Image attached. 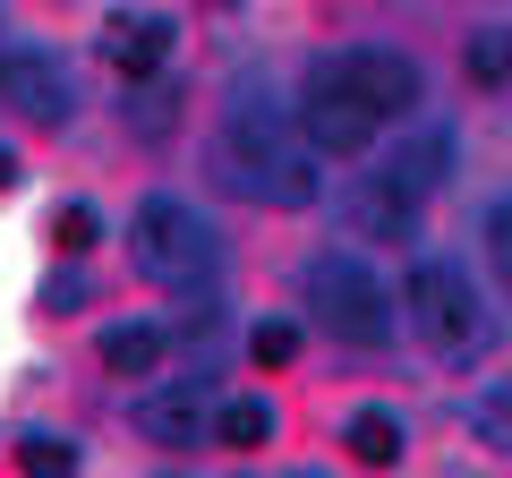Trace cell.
Masks as SVG:
<instances>
[{
  "label": "cell",
  "instance_id": "obj_1",
  "mask_svg": "<svg viewBox=\"0 0 512 478\" xmlns=\"http://www.w3.org/2000/svg\"><path fill=\"white\" fill-rule=\"evenodd\" d=\"M222 180H231L239 197H265V205H316L325 197L316 154L282 129L274 111H256V103H239L231 129H222Z\"/></svg>",
  "mask_w": 512,
  "mask_h": 478
},
{
  "label": "cell",
  "instance_id": "obj_2",
  "mask_svg": "<svg viewBox=\"0 0 512 478\" xmlns=\"http://www.w3.org/2000/svg\"><path fill=\"white\" fill-rule=\"evenodd\" d=\"M128 257L163 291H197V282H214V222L188 197H146L128 222Z\"/></svg>",
  "mask_w": 512,
  "mask_h": 478
},
{
  "label": "cell",
  "instance_id": "obj_3",
  "mask_svg": "<svg viewBox=\"0 0 512 478\" xmlns=\"http://www.w3.org/2000/svg\"><path fill=\"white\" fill-rule=\"evenodd\" d=\"M402 308H410V325H419V342L436 350V359H478V350H487V308H478V291H470L461 265H444V257L410 265Z\"/></svg>",
  "mask_w": 512,
  "mask_h": 478
},
{
  "label": "cell",
  "instance_id": "obj_4",
  "mask_svg": "<svg viewBox=\"0 0 512 478\" xmlns=\"http://www.w3.org/2000/svg\"><path fill=\"white\" fill-rule=\"evenodd\" d=\"M308 299H316V316H325V333H342L350 350H384L393 342V316H402L393 291H384L359 257H316L308 265Z\"/></svg>",
  "mask_w": 512,
  "mask_h": 478
},
{
  "label": "cell",
  "instance_id": "obj_5",
  "mask_svg": "<svg viewBox=\"0 0 512 478\" xmlns=\"http://www.w3.org/2000/svg\"><path fill=\"white\" fill-rule=\"evenodd\" d=\"M308 94L359 103L367 120H402V111L419 103V69H410L402 52H367V43H350V52H325L308 69Z\"/></svg>",
  "mask_w": 512,
  "mask_h": 478
},
{
  "label": "cell",
  "instance_id": "obj_6",
  "mask_svg": "<svg viewBox=\"0 0 512 478\" xmlns=\"http://www.w3.org/2000/svg\"><path fill=\"white\" fill-rule=\"evenodd\" d=\"M0 103L26 111V120H69V77H60L52 52H0Z\"/></svg>",
  "mask_w": 512,
  "mask_h": 478
},
{
  "label": "cell",
  "instance_id": "obj_7",
  "mask_svg": "<svg viewBox=\"0 0 512 478\" xmlns=\"http://www.w3.org/2000/svg\"><path fill=\"white\" fill-rule=\"evenodd\" d=\"M137 427H146L154 444H205V436H214V410H205L197 385H163V393L137 402Z\"/></svg>",
  "mask_w": 512,
  "mask_h": 478
},
{
  "label": "cell",
  "instance_id": "obj_8",
  "mask_svg": "<svg viewBox=\"0 0 512 478\" xmlns=\"http://www.w3.org/2000/svg\"><path fill=\"white\" fill-rule=\"evenodd\" d=\"M111 60H120L128 77H154L171 60V18H163V9H128V18H111Z\"/></svg>",
  "mask_w": 512,
  "mask_h": 478
},
{
  "label": "cell",
  "instance_id": "obj_9",
  "mask_svg": "<svg viewBox=\"0 0 512 478\" xmlns=\"http://www.w3.org/2000/svg\"><path fill=\"white\" fill-rule=\"evenodd\" d=\"M384 137V120H367L359 103H333V94H308V146L325 154H367Z\"/></svg>",
  "mask_w": 512,
  "mask_h": 478
},
{
  "label": "cell",
  "instance_id": "obj_10",
  "mask_svg": "<svg viewBox=\"0 0 512 478\" xmlns=\"http://www.w3.org/2000/svg\"><path fill=\"white\" fill-rule=\"evenodd\" d=\"M350 222H359V231H393V239H402L410 231V188L402 180H393V171H384V180H367V188H350Z\"/></svg>",
  "mask_w": 512,
  "mask_h": 478
},
{
  "label": "cell",
  "instance_id": "obj_11",
  "mask_svg": "<svg viewBox=\"0 0 512 478\" xmlns=\"http://www.w3.org/2000/svg\"><path fill=\"white\" fill-rule=\"evenodd\" d=\"M461 419H470V436L487 444V453H512V376H495V385H478L470 402H461Z\"/></svg>",
  "mask_w": 512,
  "mask_h": 478
},
{
  "label": "cell",
  "instance_id": "obj_12",
  "mask_svg": "<svg viewBox=\"0 0 512 478\" xmlns=\"http://www.w3.org/2000/svg\"><path fill=\"white\" fill-rule=\"evenodd\" d=\"M103 368L111 376H154L163 368V333L154 325H111L103 333Z\"/></svg>",
  "mask_w": 512,
  "mask_h": 478
},
{
  "label": "cell",
  "instance_id": "obj_13",
  "mask_svg": "<svg viewBox=\"0 0 512 478\" xmlns=\"http://www.w3.org/2000/svg\"><path fill=\"white\" fill-rule=\"evenodd\" d=\"M350 461H367V470H384V461H402V419L393 410H359V419L342 427Z\"/></svg>",
  "mask_w": 512,
  "mask_h": 478
},
{
  "label": "cell",
  "instance_id": "obj_14",
  "mask_svg": "<svg viewBox=\"0 0 512 478\" xmlns=\"http://www.w3.org/2000/svg\"><path fill=\"white\" fill-rule=\"evenodd\" d=\"M214 436H222V444H248V453H256V444L274 436V410L256 402V393H239V402H222V410H214Z\"/></svg>",
  "mask_w": 512,
  "mask_h": 478
},
{
  "label": "cell",
  "instance_id": "obj_15",
  "mask_svg": "<svg viewBox=\"0 0 512 478\" xmlns=\"http://www.w3.org/2000/svg\"><path fill=\"white\" fill-rule=\"evenodd\" d=\"M18 470H26V478H77V444L52 436V427H35V436L18 444Z\"/></svg>",
  "mask_w": 512,
  "mask_h": 478
},
{
  "label": "cell",
  "instance_id": "obj_16",
  "mask_svg": "<svg viewBox=\"0 0 512 478\" xmlns=\"http://www.w3.org/2000/svg\"><path fill=\"white\" fill-rule=\"evenodd\" d=\"M248 359H256V368H291V359H299V325H282V316H265V325L248 333Z\"/></svg>",
  "mask_w": 512,
  "mask_h": 478
},
{
  "label": "cell",
  "instance_id": "obj_17",
  "mask_svg": "<svg viewBox=\"0 0 512 478\" xmlns=\"http://www.w3.org/2000/svg\"><path fill=\"white\" fill-rule=\"evenodd\" d=\"M470 77H478V86H495V77H512V35H504V26L470 43Z\"/></svg>",
  "mask_w": 512,
  "mask_h": 478
},
{
  "label": "cell",
  "instance_id": "obj_18",
  "mask_svg": "<svg viewBox=\"0 0 512 478\" xmlns=\"http://www.w3.org/2000/svg\"><path fill=\"white\" fill-rule=\"evenodd\" d=\"M52 231H60V248H69V257H86L94 239H103V222H94V205H60Z\"/></svg>",
  "mask_w": 512,
  "mask_h": 478
},
{
  "label": "cell",
  "instance_id": "obj_19",
  "mask_svg": "<svg viewBox=\"0 0 512 478\" xmlns=\"http://www.w3.org/2000/svg\"><path fill=\"white\" fill-rule=\"evenodd\" d=\"M137 129H146V137H163V129H171V94H163V86L137 94Z\"/></svg>",
  "mask_w": 512,
  "mask_h": 478
},
{
  "label": "cell",
  "instance_id": "obj_20",
  "mask_svg": "<svg viewBox=\"0 0 512 478\" xmlns=\"http://www.w3.org/2000/svg\"><path fill=\"white\" fill-rule=\"evenodd\" d=\"M487 239H495V265H504V291H512V214H495Z\"/></svg>",
  "mask_w": 512,
  "mask_h": 478
},
{
  "label": "cell",
  "instance_id": "obj_21",
  "mask_svg": "<svg viewBox=\"0 0 512 478\" xmlns=\"http://www.w3.org/2000/svg\"><path fill=\"white\" fill-rule=\"evenodd\" d=\"M9 188H18V154L0 146V197H9Z\"/></svg>",
  "mask_w": 512,
  "mask_h": 478
}]
</instances>
